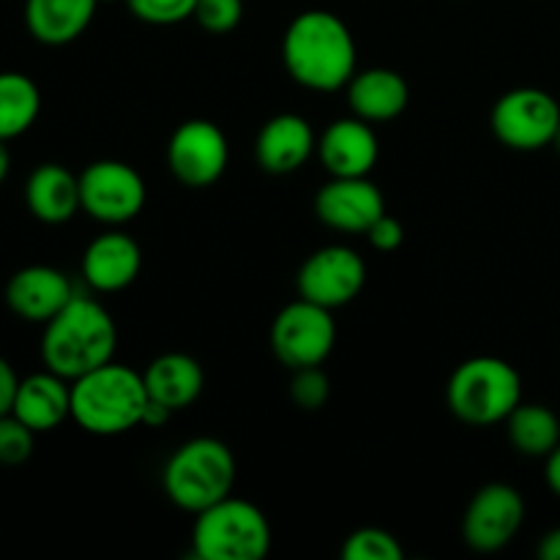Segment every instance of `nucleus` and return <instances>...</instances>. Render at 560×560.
Returning a JSON list of instances; mask_svg holds the SVG:
<instances>
[{
	"instance_id": "nucleus-1",
	"label": "nucleus",
	"mask_w": 560,
	"mask_h": 560,
	"mask_svg": "<svg viewBox=\"0 0 560 560\" xmlns=\"http://www.w3.org/2000/svg\"><path fill=\"white\" fill-rule=\"evenodd\" d=\"M282 60L301 88L334 93L353 80L359 49L342 16L310 9L301 11L284 31Z\"/></svg>"
},
{
	"instance_id": "nucleus-2",
	"label": "nucleus",
	"mask_w": 560,
	"mask_h": 560,
	"mask_svg": "<svg viewBox=\"0 0 560 560\" xmlns=\"http://www.w3.org/2000/svg\"><path fill=\"white\" fill-rule=\"evenodd\" d=\"M118 350V326L107 306L77 293L58 315L44 323L42 361L66 381L109 364Z\"/></svg>"
},
{
	"instance_id": "nucleus-3",
	"label": "nucleus",
	"mask_w": 560,
	"mask_h": 560,
	"mask_svg": "<svg viewBox=\"0 0 560 560\" xmlns=\"http://www.w3.org/2000/svg\"><path fill=\"white\" fill-rule=\"evenodd\" d=\"M148 402L142 372L115 364V359L71 381V419L91 435L113 438L142 427Z\"/></svg>"
},
{
	"instance_id": "nucleus-4",
	"label": "nucleus",
	"mask_w": 560,
	"mask_h": 560,
	"mask_svg": "<svg viewBox=\"0 0 560 560\" xmlns=\"http://www.w3.org/2000/svg\"><path fill=\"white\" fill-rule=\"evenodd\" d=\"M235 454L217 438H195L173 452L162 474L164 495L191 514L206 512L213 503L233 495Z\"/></svg>"
},
{
	"instance_id": "nucleus-5",
	"label": "nucleus",
	"mask_w": 560,
	"mask_h": 560,
	"mask_svg": "<svg viewBox=\"0 0 560 560\" xmlns=\"http://www.w3.org/2000/svg\"><path fill=\"white\" fill-rule=\"evenodd\" d=\"M446 402L448 410L465 424H501L523 402V377L509 361L476 355L452 372Z\"/></svg>"
},
{
	"instance_id": "nucleus-6",
	"label": "nucleus",
	"mask_w": 560,
	"mask_h": 560,
	"mask_svg": "<svg viewBox=\"0 0 560 560\" xmlns=\"http://www.w3.org/2000/svg\"><path fill=\"white\" fill-rule=\"evenodd\" d=\"M191 547L202 560H262L271 550V525L260 506L228 495L195 514Z\"/></svg>"
},
{
	"instance_id": "nucleus-7",
	"label": "nucleus",
	"mask_w": 560,
	"mask_h": 560,
	"mask_svg": "<svg viewBox=\"0 0 560 560\" xmlns=\"http://www.w3.org/2000/svg\"><path fill=\"white\" fill-rule=\"evenodd\" d=\"M334 310L299 299L284 306L271 326V350L288 370L317 366L331 355L337 345Z\"/></svg>"
},
{
	"instance_id": "nucleus-8",
	"label": "nucleus",
	"mask_w": 560,
	"mask_h": 560,
	"mask_svg": "<svg viewBox=\"0 0 560 560\" xmlns=\"http://www.w3.org/2000/svg\"><path fill=\"white\" fill-rule=\"evenodd\" d=\"M490 126L512 151H539L556 140L560 104L539 88H514L495 102Z\"/></svg>"
},
{
	"instance_id": "nucleus-9",
	"label": "nucleus",
	"mask_w": 560,
	"mask_h": 560,
	"mask_svg": "<svg viewBox=\"0 0 560 560\" xmlns=\"http://www.w3.org/2000/svg\"><path fill=\"white\" fill-rule=\"evenodd\" d=\"M82 211L104 224L131 222L145 208L142 175L118 159H98L80 173Z\"/></svg>"
},
{
	"instance_id": "nucleus-10",
	"label": "nucleus",
	"mask_w": 560,
	"mask_h": 560,
	"mask_svg": "<svg viewBox=\"0 0 560 560\" xmlns=\"http://www.w3.org/2000/svg\"><path fill=\"white\" fill-rule=\"evenodd\" d=\"M228 137L213 120H184L167 142L170 173L191 189H206V186L217 184L228 170Z\"/></svg>"
},
{
	"instance_id": "nucleus-11",
	"label": "nucleus",
	"mask_w": 560,
	"mask_h": 560,
	"mask_svg": "<svg viewBox=\"0 0 560 560\" xmlns=\"http://www.w3.org/2000/svg\"><path fill=\"white\" fill-rule=\"evenodd\" d=\"M366 284V262L342 244L320 246L299 268V295L315 304L339 310L350 304Z\"/></svg>"
},
{
	"instance_id": "nucleus-12",
	"label": "nucleus",
	"mask_w": 560,
	"mask_h": 560,
	"mask_svg": "<svg viewBox=\"0 0 560 560\" xmlns=\"http://www.w3.org/2000/svg\"><path fill=\"white\" fill-rule=\"evenodd\" d=\"M525 523V501L512 485H487L470 498L463 520L465 545L476 552H498L512 545Z\"/></svg>"
},
{
	"instance_id": "nucleus-13",
	"label": "nucleus",
	"mask_w": 560,
	"mask_h": 560,
	"mask_svg": "<svg viewBox=\"0 0 560 560\" xmlns=\"http://www.w3.org/2000/svg\"><path fill=\"white\" fill-rule=\"evenodd\" d=\"M315 213L323 224L339 233L366 235V230L386 213V197L372 184L370 175H359V178L331 175V180L317 191Z\"/></svg>"
},
{
	"instance_id": "nucleus-14",
	"label": "nucleus",
	"mask_w": 560,
	"mask_h": 560,
	"mask_svg": "<svg viewBox=\"0 0 560 560\" xmlns=\"http://www.w3.org/2000/svg\"><path fill=\"white\" fill-rule=\"evenodd\" d=\"M77 295L69 273L52 266H25L5 284V306L27 323H49Z\"/></svg>"
},
{
	"instance_id": "nucleus-15",
	"label": "nucleus",
	"mask_w": 560,
	"mask_h": 560,
	"mask_svg": "<svg viewBox=\"0 0 560 560\" xmlns=\"http://www.w3.org/2000/svg\"><path fill=\"white\" fill-rule=\"evenodd\" d=\"M317 156L323 167L337 178H359L372 173L381 156V145L370 120L353 115V118L334 120L317 137Z\"/></svg>"
},
{
	"instance_id": "nucleus-16",
	"label": "nucleus",
	"mask_w": 560,
	"mask_h": 560,
	"mask_svg": "<svg viewBox=\"0 0 560 560\" xmlns=\"http://www.w3.org/2000/svg\"><path fill=\"white\" fill-rule=\"evenodd\" d=\"M317 153V137L304 115L282 113L266 120L255 142V156L266 173L290 175Z\"/></svg>"
},
{
	"instance_id": "nucleus-17",
	"label": "nucleus",
	"mask_w": 560,
	"mask_h": 560,
	"mask_svg": "<svg viewBox=\"0 0 560 560\" xmlns=\"http://www.w3.org/2000/svg\"><path fill=\"white\" fill-rule=\"evenodd\" d=\"M142 268V252L126 233H102L82 255V277L96 293H120L129 288Z\"/></svg>"
},
{
	"instance_id": "nucleus-18",
	"label": "nucleus",
	"mask_w": 560,
	"mask_h": 560,
	"mask_svg": "<svg viewBox=\"0 0 560 560\" xmlns=\"http://www.w3.org/2000/svg\"><path fill=\"white\" fill-rule=\"evenodd\" d=\"M11 413L25 421L36 435L58 430L66 419H71V381L55 375L47 366L44 372L20 377Z\"/></svg>"
},
{
	"instance_id": "nucleus-19",
	"label": "nucleus",
	"mask_w": 560,
	"mask_h": 560,
	"mask_svg": "<svg viewBox=\"0 0 560 560\" xmlns=\"http://www.w3.org/2000/svg\"><path fill=\"white\" fill-rule=\"evenodd\" d=\"M27 211L44 224H63L82 211L80 175L58 162L38 164L25 184Z\"/></svg>"
},
{
	"instance_id": "nucleus-20",
	"label": "nucleus",
	"mask_w": 560,
	"mask_h": 560,
	"mask_svg": "<svg viewBox=\"0 0 560 560\" xmlns=\"http://www.w3.org/2000/svg\"><path fill=\"white\" fill-rule=\"evenodd\" d=\"M142 381H145L148 397L175 413L200 399L202 388H206V372L195 355L164 353L148 364Z\"/></svg>"
},
{
	"instance_id": "nucleus-21",
	"label": "nucleus",
	"mask_w": 560,
	"mask_h": 560,
	"mask_svg": "<svg viewBox=\"0 0 560 560\" xmlns=\"http://www.w3.org/2000/svg\"><path fill=\"white\" fill-rule=\"evenodd\" d=\"M348 102L359 118L381 124L405 113L410 102V88L402 74L377 66V69L355 71L353 80L348 82Z\"/></svg>"
},
{
	"instance_id": "nucleus-22",
	"label": "nucleus",
	"mask_w": 560,
	"mask_h": 560,
	"mask_svg": "<svg viewBox=\"0 0 560 560\" xmlns=\"http://www.w3.org/2000/svg\"><path fill=\"white\" fill-rule=\"evenodd\" d=\"M98 0H25V25L36 42L63 47L91 27Z\"/></svg>"
},
{
	"instance_id": "nucleus-23",
	"label": "nucleus",
	"mask_w": 560,
	"mask_h": 560,
	"mask_svg": "<svg viewBox=\"0 0 560 560\" xmlns=\"http://www.w3.org/2000/svg\"><path fill=\"white\" fill-rule=\"evenodd\" d=\"M42 113V91L22 71H0V140L25 135Z\"/></svg>"
},
{
	"instance_id": "nucleus-24",
	"label": "nucleus",
	"mask_w": 560,
	"mask_h": 560,
	"mask_svg": "<svg viewBox=\"0 0 560 560\" xmlns=\"http://www.w3.org/2000/svg\"><path fill=\"white\" fill-rule=\"evenodd\" d=\"M509 441L525 457H545L560 443V419L547 405L520 402L509 413Z\"/></svg>"
},
{
	"instance_id": "nucleus-25",
	"label": "nucleus",
	"mask_w": 560,
	"mask_h": 560,
	"mask_svg": "<svg viewBox=\"0 0 560 560\" xmlns=\"http://www.w3.org/2000/svg\"><path fill=\"white\" fill-rule=\"evenodd\" d=\"M345 560H402L405 550L392 530L359 528L345 539Z\"/></svg>"
},
{
	"instance_id": "nucleus-26",
	"label": "nucleus",
	"mask_w": 560,
	"mask_h": 560,
	"mask_svg": "<svg viewBox=\"0 0 560 560\" xmlns=\"http://www.w3.org/2000/svg\"><path fill=\"white\" fill-rule=\"evenodd\" d=\"M331 397V377L323 372V364L317 366H301L293 370V381H290V399L295 408L301 410H320Z\"/></svg>"
},
{
	"instance_id": "nucleus-27",
	"label": "nucleus",
	"mask_w": 560,
	"mask_h": 560,
	"mask_svg": "<svg viewBox=\"0 0 560 560\" xmlns=\"http://www.w3.org/2000/svg\"><path fill=\"white\" fill-rule=\"evenodd\" d=\"M36 448V432L14 413L0 416V465H22Z\"/></svg>"
},
{
	"instance_id": "nucleus-28",
	"label": "nucleus",
	"mask_w": 560,
	"mask_h": 560,
	"mask_svg": "<svg viewBox=\"0 0 560 560\" xmlns=\"http://www.w3.org/2000/svg\"><path fill=\"white\" fill-rule=\"evenodd\" d=\"M195 20L200 22L202 31L222 36L235 31L244 20V0H197Z\"/></svg>"
},
{
	"instance_id": "nucleus-29",
	"label": "nucleus",
	"mask_w": 560,
	"mask_h": 560,
	"mask_svg": "<svg viewBox=\"0 0 560 560\" xmlns=\"http://www.w3.org/2000/svg\"><path fill=\"white\" fill-rule=\"evenodd\" d=\"M126 5L148 25H178L195 16L197 0H126Z\"/></svg>"
},
{
	"instance_id": "nucleus-30",
	"label": "nucleus",
	"mask_w": 560,
	"mask_h": 560,
	"mask_svg": "<svg viewBox=\"0 0 560 560\" xmlns=\"http://www.w3.org/2000/svg\"><path fill=\"white\" fill-rule=\"evenodd\" d=\"M366 238L375 246L377 252H397L405 241V228L399 219H394L392 213H383L370 230H366Z\"/></svg>"
},
{
	"instance_id": "nucleus-31",
	"label": "nucleus",
	"mask_w": 560,
	"mask_h": 560,
	"mask_svg": "<svg viewBox=\"0 0 560 560\" xmlns=\"http://www.w3.org/2000/svg\"><path fill=\"white\" fill-rule=\"evenodd\" d=\"M16 388H20V377H16L11 361H5L3 355H0V416L11 413V408H14Z\"/></svg>"
},
{
	"instance_id": "nucleus-32",
	"label": "nucleus",
	"mask_w": 560,
	"mask_h": 560,
	"mask_svg": "<svg viewBox=\"0 0 560 560\" xmlns=\"http://www.w3.org/2000/svg\"><path fill=\"white\" fill-rule=\"evenodd\" d=\"M545 476H547V485H550V490L560 498V443L556 448H552L550 454H547Z\"/></svg>"
},
{
	"instance_id": "nucleus-33",
	"label": "nucleus",
	"mask_w": 560,
	"mask_h": 560,
	"mask_svg": "<svg viewBox=\"0 0 560 560\" xmlns=\"http://www.w3.org/2000/svg\"><path fill=\"white\" fill-rule=\"evenodd\" d=\"M536 552L545 560H560V528L550 530V534L539 541V550Z\"/></svg>"
},
{
	"instance_id": "nucleus-34",
	"label": "nucleus",
	"mask_w": 560,
	"mask_h": 560,
	"mask_svg": "<svg viewBox=\"0 0 560 560\" xmlns=\"http://www.w3.org/2000/svg\"><path fill=\"white\" fill-rule=\"evenodd\" d=\"M9 170H11V151H9V142L0 140V184L9 178Z\"/></svg>"
},
{
	"instance_id": "nucleus-35",
	"label": "nucleus",
	"mask_w": 560,
	"mask_h": 560,
	"mask_svg": "<svg viewBox=\"0 0 560 560\" xmlns=\"http://www.w3.org/2000/svg\"><path fill=\"white\" fill-rule=\"evenodd\" d=\"M552 145H556L558 153H560V126H558V131H556V140H552Z\"/></svg>"
},
{
	"instance_id": "nucleus-36",
	"label": "nucleus",
	"mask_w": 560,
	"mask_h": 560,
	"mask_svg": "<svg viewBox=\"0 0 560 560\" xmlns=\"http://www.w3.org/2000/svg\"><path fill=\"white\" fill-rule=\"evenodd\" d=\"M98 3H113V0H98Z\"/></svg>"
}]
</instances>
